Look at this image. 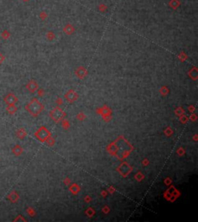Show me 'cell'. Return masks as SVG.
Instances as JSON below:
<instances>
[{
  "mask_svg": "<svg viewBox=\"0 0 198 222\" xmlns=\"http://www.w3.org/2000/svg\"><path fill=\"white\" fill-rule=\"evenodd\" d=\"M132 170H133V168L130 165H128L126 162H123L120 164V166L118 167L117 171L123 177H126L132 171Z\"/></svg>",
  "mask_w": 198,
  "mask_h": 222,
  "instance_id": "5",
  "label": "cell"
},
{
  "mask_svg": "<svg viewBox=\"0 0 198 222\" xmlns=\"http://www.w3.org/2000/svg\"><path fill=\"white\" fill-rule=\"evenodd\" d=\"M46 37L47 39V40L49 41H53L54 39L56 38V35L53 31H48L46 33Z\"/></svg>",
  "mask_w": 198,
  "mask_h": 222,
  "instance_id": "19",
  "label": "cell"
},
{
  "mask_svg": "<svg viewBox=\"0 0 198 222\" xmlns=\"http://www.w3.org/2000/svg\"><path fill=\"white\" fill-rule=\"evenodd\" d=\"M6 111L8 112V114L9 115H14L15 113L17 111V108L14 105H8L6 108Z\"/></svg>",
  "mask_w": 198,
  "mask_h": 222,
  "instance_id": "17",
  "label": "cell"
},
{
  "mask_svg": "<svg viewBox=\"0 0 198 222\" xmlns=\"http://www.w3.org/2000/svg\"><path fill=\"white\" fill-rule=\"evenodd\" d=\"M22 1H23V2H28V1H29V0H22Z\"/></svg>",
  "mask_w": 198,
  "mask_h": 222,
  "instance_id": "46",
  "label": "cell"
},
{
  "mask_svg": "<svg viewBox=\"0 0 198 222\" xmlns=\"http://www.w3.org/2000/svg\"><path fill=\"white\" fill-rule=\"evenodd\" d=\"M135 178H136V180H137L138 181H141L142 180L144 179V175H142V173L138 172V173H136V174L135 175Z\"/></svg>",
  "mask_w": 198,
  "mask_h": 222,
  "instance_id": "27",
  "label": "cell"
},
{
  "mask_svg": "<svg viewBox=\"0 0 198 222\" xmlns=\"http://www.w3.org/2000/svg\"><path fill=\"white\" fill-rule=\"evenodd\" d=\"M173 130L171 129V128L170 127H168L167 129L164 131V133H165V135L166 136H170L172 134H173Z\"/></svg>",
  "mask_w": 198,
  "mask_h": 222,
  "instance_id": "30",
  "label": "cell"
},
{
  "mask_svg": "<svg viewBox=\"0 0 198 222\" xmlns=\"http://www.w3.org/2000/svg\"><path fill=\"white\" fill-rule=\"evenodd\" d=\"M64 98H65V99L70 103H72V102H74L78 98V95L77 94L75 91H74L72 89L69 90L66 94L65 95H64Z\"/></svg>",
  "mask_w": 198,
  "mask_h": 222,
  "instance_id": "8",
  "label": "cell"
},
{
  "mask_svg": "<svg viewBox=\"0 0 198 222\" xmlns=\"http://www.w3.org/2000/svg\"><path fill=\"white\" fill-rule=\"evenodd\" d=\"M178 59H179L181 62H184L187 59V55L184 52H181L179 55H178Z\"/></svg>",
  "mask_w": 198,
  "mask_h": 222,
  "instance_id": "23",
  "label": "cell"
},
{
  "mask_svg": "<svg viewBox=\"0 0 198 222\" xmlns=\"http://www.w3.org/2000/svg\"><path fill=\"white\" fill-rule=\"evenodd\" d=\"M168 5L173 10H176L180 6L181 2L180 0H170L169 2H168Z\"/></svg>",
  "mask_w": 198,
  "mask_h": 222,
  "instance_id": "14",
  "label": "cell"
},
{
  "mask_svg": "<svg viewBox=\"0 0 198 222\" xmlns=\"http://www.w3.org/2000/svg\"><path fill=\"white\" fill-rule=\"evenodd\" d=\"M49 115L55 122H60L61 121H62L63 119V118L66 115L65 112L58 106L54 108L50 112Z\"/></svg>",
  "mask_w": 198,
  "mask_h": 222,
  "instance_id": "4",
  "label": "cell"
},
{
  "mask_svg": "<svg viewBox=\"0 0 198 222\" xmlns=\"http://www.w3.org/2000/svg\"><path fill=\"white\" fill-rule=\"evenodd\" d=\"M98 10L101 12H105L108 10V6H106L105 4L104 3H101L98 5Z\"/></svg>",
  "mask_w": 198,
  "mask_h": 222,
  "instance_id": "22",
  "label": "cell"
},
{
  "mask_svg": "<svg viewBox=\"0 0 198 222\" xmlns=\"http://www.w3.org/2000/svg\"><path fill=\"white\" fill-rule=\"evenodd\" d=\"M23 148L19 146V145H16L12 149V154L13 155H15V156H20L22 153H23Z\"/></svg>",
  "mask_w": 198,
  "mask_h": 222,
  "instance_id": "15",
  "label": "cell"
},
{
  "mask_svg": "<svg viewBox=\"0 0 198 222\" xmlns=\"http://www.w3.org/2000/svg\"><path fill=\"white\" fill-rule=\"evenodd\" d=\"M74 74L75 75L79 78V79H84L87 75V71L85 67H78L75 71H74Z\"/></svg>",
  "mask_w": 198,
  "mask_h": 222,
  "instance_id": "9",
  "label": "cell"
},
{
  "mask_svg": "<svg viewBox=\"0 0 198 222\" xmlns=\"http://www.w3.org/2000/svg\"><path fill=\"white\" fill-rule=\"evenodd\" d=\"M108 191H109L110 193H113V192L115 191V188H113L112 186H110L109 188H108Z\"/></svg>",
  "mask_w": 198,
  "mask_h": 222,
  "instance_id": "43",
  "label": "cell"
},
{
  "mask_svg": "<svg viewBox=\"0 0 198 222\" xmlns=\"http://www.w3.org/2000/svg\"><path fill=\"white\" fill-rule=\"evenodd\" d=\"M38 87H39L38 84L34 80H30L26 85V88L30 93H34L36 91H37Z\"/></svg>",
  "mask_w": 198,
  "mask_h": 222,
  "instance_id": "10",
  "label": "cell"
},
{
  "mask_svg": "<svg viewBox=\"0 0 198 222\" xmlns=\"http://www.w3.org/2000/svg\"><path fill=\"white\" fill-rule=\"evenodd\" d=\"M7 198H8L9 200H10L12 204H15V203H16V202L19 200V195L18 194V193H17L16 191L13 190V191H12V192H10V193H9V194L7 197Z\"/></svg>",
  "mask_w": 198,
  "mask_h": 222,
  "instance_id": "13",
  "label": "cell"
},
{
  "mask_svg": "<svg viewBox=\"0 0 198 222\" xmlns=\"http://www.w3.org/2000/svg\"><path fill=\"white\" fill-rule=\"evenodd\" d=\"M95 214V211L93 208H89L87 210H86V214L89 217V218H91V217Z\"/></svg>",
  "mask_w": 198,
  "mask_h": 222,
  "instance_id": "26",
  "label": "cell"
},
{
  "mask_svg": "<svg viewBox=\"0 0 198 222\" xmlns=\"http://www.w3.org/2000/svg\"><path fill=\"white\" fill-rule=\"evenodd\" d=\"M169 89H168V87H166V86H162L161 88H160V94L162 95H163V96H165V95H168V93H169Z\"/></svg>",
  "mask_w": 198,
  "mask_h": 222,
  "instance_id": "21",
  "label": "cell"
},
{
  "mask_svg": "<svg viewBox=\"0 0 198 222\" xmlns=\"http://www.w3.org/2000/svg\"><path fill=\"white\" fill-rule=\"evenodd\" d=\"M77 119H78V120H80V121H83L84 119H85V115H84L82 112H80V113H79V114L77 115Z\"/></svg>",
  "mask_w": 198,
  "mask_h": 222,
  "instance_id": "33",
  "label": "cell"
},
{
  "mask_svg": "<svg viewBox=\"0 0 198 222\" xmlns=\"http://www.w3.org/2000/svg\"><path fill=\"white\" fill-rule=\"evenodd\" d=\"M37 93H38V95L39 96H43V94H44V91H43V89H37Z\"/></svg>",
  "mask_w": 198,
  "mask_h": 222,
  "instance_id": "38",
  "label": "cell"
},
{
  "mask_svg": "<svg viewBox=\"0 0 198 222\" xmlns=\"http://www.w3.org/2000/svg\"><path fill=\"white\" fill-rule=\"evenodd\" d=\"M102 210H103L104 213L107 214V213H108V212H109V208H108V206H105V208H104L102 209Z\"/></svg>",
  "mask_w": 198,
  "mask_h": 222,
  "instance_id": "39",
  "label": "cell"
},
{
  "mask_svg": "<svg viewBox=\"0 0 198 222\" xmlns=\"http://www.w3.org/2000/svg\"><path fill=\"white\" fill-rule=\"evenodd\" d=\"M188 119H189V118H188L186 117V115H185L184 114L180 116V121L183 123V124H185V123L188 121Z\"/></svg>",
  "mask_w": 198,
  "mask_h": 222,
  "instance_id": "28",
  "label": "cell"
},
{
  "mask_svg": "<svg viewBox=\"0 0 198 222\" xmlns=\"http://www.w3.org/2000/svg\"><path fill=\"white\" fill-rule=\"evenodd\" d=\"M188 109H189V111H190V112H193L194 110H195V108L193 106V105H190L189 106V108H188Z\"/></svg>",
  "mask_w": 198,
  "mask_h": 222,
  "instance_id": "40",
  "label": "cell"
},
{
  "mask_svg": "<svg viewBox=\"0 0 198 222\" xmlns=\"http://www.w3.org/2000/svg\"><path fill=\"white\" fill-rule=\"evenodd\" d=\"M34 136L39 141H40L41 142H44L51 136V133L49 132V130L45 126H41L34 133Z\"/></svg>",
  "mask_w": 198,
  "mask_h": 222,
  "instance_id": "3",
  "label": "cell"
},
{
  "mask_svg": "<svg viewBox=\"0 0 198 222\" xmlns=\"http://www.w3.org/2000/svg\"><path fill=\"white\" fill-rule=\"evenodd\" d=\"M64 183H65L66 185H68L69 184H70V180H69V179H66L65 181H64Z\"/></svg>",
  "mask_w": 198,
  "mask_h": 222,
  "instance_id": "45",
  "label": "cell"
},
{
  "mask_svg": "<svg viewBox=\"0 0 198 222\" xmlns=\"http://www.w3.org/2000/svg\"><path fill=\"white\" fill-rule=\"evenodd\" d=\"M98 113L101 114L103 117V119L105 122H109L111 118V111L108 107L104 106L102 108H100L98 109Z\"/></svg>",
  "mask_w": 198,
  "mask_h": 222,
  "instance_id": "6",
  "label": "cell"
},
{
  "mask_svg": "<svg viewBox=\"0 0 198 222\" xmlns=\"http://www.w3.org/2000/svg\"><path fill=\"white\" fill-rule=\"evenodd\" d=\"M142 163L143 164V165H145V166H146V165H148V161L147 160H144L142 162Z\"/></svg>",
  "mask_w": 198,
  "mask_h": 222,
  "instance_id": "42",
  "label": "cell"
},
{
  "mask_svg": "<svg viewBox=\"0 0 198 222\" xmlns=\"http://www.w3.org/2000/svg\"><path fill=\"white\" fill-rule=\"evenodd\" d=\"M176 152L178 154H179L180 156H183L184 153H185V150L183 149V148H179V149H177V151H176Z\"/></svg>",
  "mask_w": 198,
  "mask_h": 222,
  "instance_id": "34",
  "label": "cell"
},
{
  "mask_svg": "<svg viewBox=\"0 0 198 222\" xmlns=\"http://www.w3.org/2000/svg\"><path fill=\"white\" fill-rule=\"evenodd\" d=\"M26 221V219H24L23 218V216H21V215H19L17 218L14 220V221Z\"/></svg>",
  "mask_w": 198,
  "mask_h": 222,
  "instance_id": "35",
  "label": "cell"
},
{
  "mask_svg": "<svg viewBox=\"0 0 198 222\" xmlns=\"http://www.w3.org/2000/svg\"><path fill=\"white\" fill-rule=\"evenodd\" d=\"M62 126L64 128V129H67V128H69V126H70V125H69V122H68V121L67 120H62Z\"/></svg>",
  "mask_w": 198,
  "mask_h": 222,
  "instance_id": "31",
  "label": "cell"
},
{
  "mask_svg": "<svg viewBox=\"0 0 198 222\" xmlns=\"http://www.w3.org/2000/svg\"><path fill=\"white\" fill-rule=\"evenodd\" d=\"M39 19H41V20H46V19H47V17H48V15L45 11H42V12H39Z\"/></svg>",
  "mask_w": 198,
  "mask_h": 222,
  "instance_id": "24",
  "label": "cell"
},
{
  "mask_svg": "<svg viewBox=\"0 0 198 222\" xmlns=\"http://www.w3.org/2000/svg\"><path fill=\"white\" fill-rule=\"evenodd\" d=\"M63 31L64 33L66 34V35L71 36V35H72V34L74 33V31H75V28L73 26L72 24L67 23V24H66V25L63 26Z\"/></svg>",
  "mask_w": 198,
  "mask_h": 222,
  "instance_id": "11",
  "label": "cell"
},
{
  "mask_svg": "<svg viewBox=\"0 0 198 222\" xmlns=\"http://www.w3.org/2000/svg\"><path fill=\"white\" fill-rule=\"evenodd\" d=\"M5 59H6V57H5V56L3 55V54L0 52V65L2 64V63H3V61H5Z\"/></svg>",
  "mask_w": 198,
  "mask_h": 222,
  "instance_id": "36",
  "label": "cell"
},
{
  "mask_svg": "<svg viewBox=\"0 0 198 222\" xmlns=\"http://www.w3.org/2000/svg\"><path fill=\"white\" fill-rule=\"evenodd\" d=\"M4 102L8 105H15L18 102V98L12 93H8L3 98Z\"/></svg>",
  "mask_w": 198,
  "mask_h": 222,
  "instance_id": "7",
  "label": "cell"
},
{
  "mask_svg": "<svg viewBox=\"0 0 198 222\" xmlns=\"http://www.w3.org/2000/svg\"><path fill=\"white\" fill-rule=\"evenodd\" d=\"M16 136L19 138V139H25V137L26 136L27 133H26V130H25L23 128H20V129H18L16 130Z\"/></svg>",
  "mask_w": 198,
  "mask_h": 222,
  "instance_id": "16",
  "label": "cell"
},
{
  "mask_svg": "<svg viewBox=\"0 0 198 222\" xmlns=\"http://www.w3.org/2000/svg\"><path fill=\"white\" fill-rule=\"evenodd\" d=\"M197 116L196 114H192V115H190V120H191V121L195 122V121H197Z\"/></svg>",
  "mask_w": 198,
  "mask_h": 222,
  "instance_id": "37",
  "label": "cell"
},
{
  "mask_svg": "<svg viewBox=\"0 0 198 222\" xmlns=\"http://www.w3.org/2000/svg\"><path fill=\"white\" fill-rule=\"evenodd\" d=\"M43 108H44L43 105L36 98H33L30 101V102L28 103V104L25 106V109L33 117H37L41 113V111L43 110Z\"/></svg>",
  "mask_w": 198,
  "mask_h": 222,
  "instance_id": "2",
  "label": "cell"
},
{
  "mask_svg": "<svg viewBox=\"0 0 198 222\" xmlns=\"http://www.w3.org/2000/svg\"><path fill=\"white\" fill-rule=\"evenodd\" d=\"M188 76L193 81H197L198 78V70L196 67H191L188 71Z\"/></svg>",
  "mask_w": 198,
  "mask_h": 222,
  "instance_id": "12",
  "label": "cell"
},
{
  "mask_svg": "<svg viewBox=\"0 0 198 222\" xmlns=\"http://www.w3.org/2000/svg\"><path fill=\"white\" fill-rule=\"evenodd\" d=\"M26 211H27V213L29 214V215H30L31 217H33L34 214H35V211H34V210L31 208H28Z\"/></svg>",
  "mask_w": 198,
  "mask_h": 222,
  "instance_id": "32",
  "label": "cell"
},
{
  "mask_svg": "<svg viewBox=\"0 0 198 222\" xmlns=\"http://www.w3.org/2000/svg\"><path fill=\"white\" fill-rule=\"evenodd\" d=\"M47 142V144L49 145V146H53L54 145V142H55V140H54V139L53 138H52V136H50L49 138V139L46 141Z\"/></svg>",
  "mask_w": 198,
  "mask_h": 222,
  "instance_id": "29",
  "label": "cell"
},
{
  "mask_svg": "<svg viewBox=\"0 0 198 222\" xmlns=\"http://www.w3.org/2000/svg\"><path fill=\"white\" fill-rule=\"evenodd\" d=\"M10 33H9V32L8 31V30H6V29H5V30H3L2 32V33H1V37L3 39H8L9 37H10Z\"/></svg>",
  "mask_w": 198,
  "mask_h": 222,
  "instance_id": "20",
  "label": "cell"
},
{
  "mask_svg": "<svg viewBox=\"0 0 198 222\" xmlns=\"http://www.w3.org/2000/svg\"><path fill=\"white\" fill-rule=\"evenodd\" d=\"M165 184H167V185L170 184H171V180H170V178H166V179L165 180Z\"/></svg>",
  "mask_w": 198,
  "mask_h": 222,
  "instance_id": "41",
  "label": "cell"
},
{
  "mask_svg": "<svg viewBox=\"0 0 198 222\" xmlns=\"http://www.w3.org/2000/svg\"><path fill=\"white\" fill-rule=\"evenodd\" d=\"M175 113H176V115H177V116H180V115H184V109L181 108V107H178L175 110Z\"/></svg>",
  "mask_w": 198,
  "mask_h": 222,
  "instance_id": "25",
  "label": "cell"
},
{
  "mask_svg": "<svg viewBox=\"0 0 198 222\" xmlns=\"http://www.w3.org/2000/svg\"><path fill=\"white\" fill-rule=\"evenodd\" d=\"M107 150L111 155L115 156L119 160H123L130 154L133 150V147L123 136H119L115 141L108 146Z\"/></svg>",
  "mask_w": 198,
  "mask_h": 222,
  "instance_id": "1",
  "label": "cell"
},
{
  "mask_svg": "<svg viewBox=\"0 0 198 222\" xmlns=\"http://www.w3.org/2000/svg\"><path fill=\"white\" fill-rule=\"evenodd\" d=\"M69 190H71V192L73 194H78V192L80 191V187H79V186L77 184H74L69 187Z\"/></svg>",
  "mask_w": 198,
  "mask_h": 222,
  "instance_id": "18",
  "label": "cell"
},
{
  "mask_svg": "<svg viewBox=\"0 0 198 222\" xmlns=\"http://www.w3.org/2000/svg\"><path fill=\"white\" fill-rule=\"evenodd\" d=\"M85 200L86 201V202H89L91 200V198H90V197L89 196H87V197H85Z\"/></svg>",
  "mask_w": 198,
  "mask_h": 222,
  "instance_id": "44",
  "label": "cell"
}]
</instances>
